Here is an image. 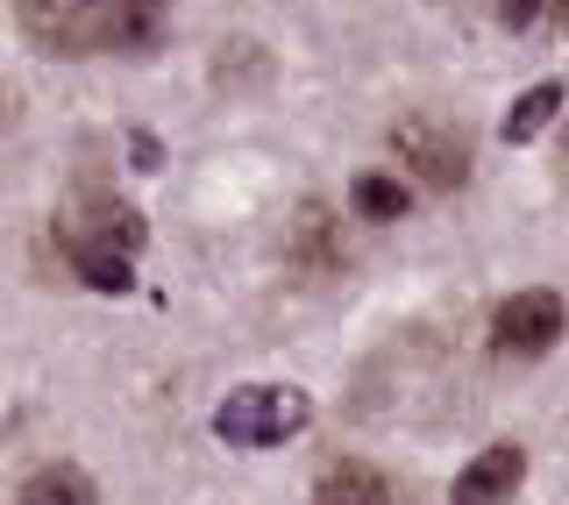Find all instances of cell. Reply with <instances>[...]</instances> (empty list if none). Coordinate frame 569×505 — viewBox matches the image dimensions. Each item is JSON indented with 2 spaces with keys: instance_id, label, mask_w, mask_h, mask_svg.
<instances>
[{
  "instance_id": "6da1fadb",
  "label": "cell",
  "mask_w": 569,
  "mask_h": 505,
  "mask_svg": "<svg viewBox=\"0 0 569 505\" xmlns=\"http://www.w3.org/2000/svg\"><path fill=\"white\" fill-rule=\"evenodd\" d=\"M142 214L121 200H86L64 221V257L93 293H129L136 285V249H142Z\"/></svg>"
},
{
  "instance_id": "7a4b0ae2",
  "label": "cell",
  "mask_w": 569,
  "mask_h": 505,
  "mask_svg": "<svg viewBox=\"0 0 569 505\" xmlns=\"http://www.w3.org/2000/svg\"><path fill=\"white\" fill-rule=\"evenodd\" d=\"M313 420V399L299 385H242L213 406V435L228 448H271Z\"/></svg>"
},
{
  "instance_id": "3957f363",
  "label": "cell",
  "mask_w": 569,
  "mask_h": 505,
  "mask_svg": "<svg viewBox=\"0 0 569 505\" xmlns=\"http://www.w3.org/2000/svg\"><path fill=\"white\" fill-rule=\"evenodd\" d=\"M391 157L435 192H456L462 178H470V136L449 129V121H435V115H406L399 129H391Z\"/></svg>"
},
{
  "instance_id": "277c9868",
  "label": "cell",
  "mask_w": 569,
  "mask_h": 505,
  "mask_svg": "<svg viewBox=\"0 0 569 505\" xmlns=\"http://www.w3.org/2000/svg\"><path fill=\"white\" fill-rule=\"evenodd\" d=\"M22 8V29L36 50L50 58H93L107 50V8L114 0H14Z\"/></svg>"
},
{
  "instance_id": "5b68a950",
  "label": "cell",
  "mask_w": 569,
  "mask_h": 505,
  "mask_svg": "<svg viewBox=\"0 0 569 505\" xmlns=\"http://www.w3.org/2000/svg\"><path fill=\"white\" fill-rule=\"evenodd\" d=\"M491 341H498V356H548L562 341V299L556 293H512L491 314Z\"/></svg>"
},
{
  "instance_id": "8992f818",
  "label": "cell",
  "mask_w": 569,
  "mask_h": 505,
  "mask_svg": "<svg viewBox=\"0 0 569 505\" xmlns=\"http://www.w3.org/2000/svg\"><path fill=\"white\" fill-rule=\"evenodd\" d=\"M520 477H527V448L520 442H491L485 456L470 463V471L456 477V505H506L512 492H520Z\"/></svg>"
},
{
  "instance_id": "52a82bcc",
  "label": "cell",
  "mask_w": 569,
  "mask_h": 505,
  "mask_svg": "<svg viewBox=\"0 0 569 505\" xmlns=\"http://www.w3.org/2000/svg\"><path fill=\"white\" fill-rule=\"evenodd\" d=\"M171 29V0H114L107 8V50H129V58H142V50H157Z\"/></svg>"
},
{
  "instance_id": "ba28073f",
  "label": "cell",
  "mask_w": 569,
  "mask_h": 505,
  "mask_svg": "<svg viewBox=\"0 0 569 505\" xmlns=\"http://www.w3.org/2000/svg\"><path fill=\"white\" fill-rule=\"evenodd\" d=\"M313 505H399V492H391L385 471H370V463H342V471L320 477Z\"/></svg>"
},
{
  "instance_id": "9c48e42d",
  "label": "cell",
  "mask_w": 569,
  "mask_h": 505,
  "mask_svg": "<svg viewBox=\"0 0 569 505\" xmlns=\"http://www.w3.org/2000/svg\"><path fill=\"white\" fill-rule=\"evenodd\" d=\"M14 505H100V498H93V477H86V471L50 463V471H36L22 484V498H14Z\"/></svg>"
},
{
  "instance_id": "30bf717a",
  "label": "cell",
  "mask_w": 569,
  "mask_h": 505,
  "mask_svg": "<svg viewBox=\"0 0 569 505\" xmlns=\"http://www.w3.org/2000/svg\"><path fill=\"white\" fill-rule=\"evenodd\" d=\"M556 107H562V86H556V79L527 86V93L512 100V115H506V142H533L548 121H556Z\"/></svg>"
},
{
  "instance_id": "8fae6325",
  "label": "cell",
  "mask_w": 569,
  "mask_h": 505,
  "mask_svg": "<svg viewBox=\"0 0 569 505\" xmlns=\"http://www.w3.org/2000/svg\"><path fill=\"white\" fill-rule=\"evenodd\" d=\"M349 200H356V214H363V221H406L413 192H406L391 171H363V178H356V192H349Z\"/></svg>"
},
{
  "instance_id": "7c38bea8",
  "label": "cell",
  "mask_w": 569,
  "mask_h": 505,
  "mask_svg": "<svg viewBox=\"0 0 569 505\" xmlns=\"http://www.w3.org/2000/svg\"><path fill=\"white\" fill-rule=\"evenodd\" d=\"M533 14H541V0H498V22L506 29H533Z\"/></svg>"
}]
</instances>
